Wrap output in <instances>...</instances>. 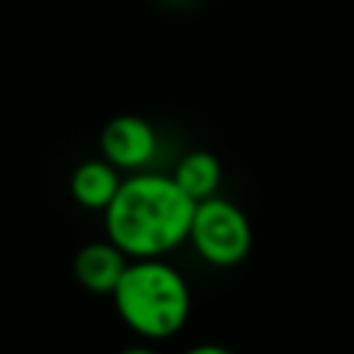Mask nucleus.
Returning a JSON list of instances; mask_svg holds the SVG:
<instances>
[{"label":"nucleus","instance_id":"1","mask_svg":"<svg viewBox=\"0 0 354 354\" xmlns=\"http://www.w3.org/2000/svg\"><path fill=\"white\" fill-rule=\"evenodd\" d=\"M196 202L174 183V177L141 171L122 180L116 196L105 207L108 241L127 257H160L188 241Z\"/></svg>","mask_w":354,"mask_h":354},{"label":"nucleus","instance_id":"2","mask_svg":"<svg viewBox=\"0 0 354 354\" xmlns=\"http://www.w3.org/2000/svg\"><path fill=\"white\" fill-rule=\"evenodd\" d=\"M111 296L119 318L147 340L177 335L191 313V293L183 274L160 257L127 263Z\"/></svg>","mask_w":354,"mask_h":354},{"label":"nucleus","instance_id":"3","mask_svg":"<svg viewBox=\"0 0 354 354\" xmlns=\"http://www.w3.org/2000/svg\"><path fill=\"white\" fill-rule=\"evenodd\" d=\"M188 241L205 263L230 268L246 260L252 249V224L235 202L213 194L196 202Z\"/></svg>","mask_w":354,"mask_h":354},{"label":"nucleus","instance_id":"4","mask_svg":"<svg viewBox=\"0 0 354 354\" xmlns=\"http://www.w3.org/2000/svg\"><path fill=\"white\" fill-rule=\"evenodd\" d=\"M100 149H102V158L116 169H141L155 158L158 133L147 119L122 113L102 127Z\"/></svg>","mask_w":354,"mask_h":354},{"label":"nucleus","instance_id":"5","mask_svg":"<svg viewBox=\"0 0 354 354\" xmlns=\"http://www.w3.org/2000/svg\"><path fill=\"white\" fill-rule=\"evenodd\" d=\"M127 268V254L111 241L86 243L75 254V277L91 293H113L119 277Z\"/></svg>","mask_w":354,"mask_h":354},{"label":"nucleus","instance_id":"6","mask_svg":"<svg viewBox=\"0 0 354 354\" xmlns=\"http://www.w3.org/2000/svg\"><path fill=\"white\" fill-rule=\"evenodd\" d=\"M119 185H122L119 171L105 158L80 163L69 180V191H72L75 202L80 207H88V210H105L111 205V199L116 196Z\"/></svg>","mask_w":354,"mask_h":354},{"label":"nucleus","instance_id":"7","mask_svg":"<svg viewBox=\"0 0 354 354\" xmlns=\"http://www.w3.org/2000/svg\"><path fill=\"white\" fill-rule=\"evenodd\" d=\"M174 183L194 199H207L218 191L221 185V163L213 152L207 149H194V152H185L174 169Z\"/></svg>","mask_w":354,"mask_h":354},{"label":"nucleus","instance_id":"8","mask_svg":"<svg viewBox=\"0 0 354 354\" xmlns=\"http://www.w3.org/2000/svg\"><path fill=\"white\" fill-rule=\"evenodd\" d=\"M183 354H235V351L227 348V346H221V343H202V346H191V348H185Z\"/></svg>","mask_w":354,"mask_h":354},{"label":"nucleus","instance_id":"9","mask_svg":"<svg viewBox=\"0 0 354 354\" xmlns=\"http://www.w3.org/2000/svg\"><path fill=\"white\" fill-rule=\"evenodd\" d=\"M119 354H158V351L149 346H130V348H122Z\"/></svg>","mask_w":354,"mask_h":354}]
</instances>
